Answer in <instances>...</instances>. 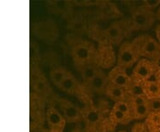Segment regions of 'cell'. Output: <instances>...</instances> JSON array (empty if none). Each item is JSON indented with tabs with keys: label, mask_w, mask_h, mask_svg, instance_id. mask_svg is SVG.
Returning a JSON list of instances; mask_svg holds the SVG:
<instances>
[{
	"label": "cell",
	"mask_w": 160,
	"mask_h": 132,
	"mask_svg": "<svg viewBox=\"0 0 160 132\" xmlns=\"http://www.w3.org/2000/svg\"><path fill=\"white\" fill-rule=\"evenodd\" d=\"M137 47L140 56L158 63L160 59V44L149 35L140 36L132 41Z\"/></svg>",
	"instance_id": "obj_1"
},
{
	"label": "cell",
	"mask_w": 160,
	"mask_h": 132,
	"mask_svg": "<svg viewBox=\"0 0 160 132\" xmlns=\"http://www.w3.org/2000/svg\"><path fill=\"white\" fill-rule=\"evenodd\" d=\"M140 57L139 51L133 42H124L121 44L118 54V66L126 70L133 64H136Z\"/></svg>",
	"instance_id": "obj_2"
},
{
	"label": "cell",
	"mask_w": 160,
	"mask_h": 132,
	"mask_svg": "<svg viewBox=\"0 0 160 132\" xmlns=\"http://www.w3.org/2000/svg\"><path fill=\"white\" fill-rule=\"evenodd\" d=\"M158 63L145 58H142L135 64L132 79L133 82L137 84H142L146 81H149L155 75L158 68Z\"/></svg>",
	"instance_id": "obj_3"
},
{
	"label": "cell",
	"mask_w": 160,
	"mask_h": 132,
	"mask_svg": "<svg viewBox=\"0 0 160 132\" xmlns=\"http://www.w3.org/2000/svg\"><path fill=\"white\" fill-rule=\"evenodd\" d=\"M156 20L157 17L154 11L149 10L142 6L136 9L132 15V28L137 30L149 29L154 25Z\"/></svg>",
	"instance_id": "obj_4"
},
{
	"label": "cell",
	"mask_w": 160,
	"mask_h": 132,
	"mask_svg": "<svg viewBox=\"0 0 160 132\" xmlns=\"http://www.w3.org/2000/svg\"><path fill=\"white\" fill-rule=\"evenodd\" d=\"M71 55L75 63L83 67L92 63L94 55V48L90 43L79 42L73 46Z\"/></svg>",
	"instance_id": "obj_5"
},
{
	"label": "cell",
	"mask_w": 160,
	"mask_h": 132,
	"mask_svg": "<svg viewBox=\"0 0 160 132\" xmlns=\"http://www.w3.org/2000/svg\"><path fill=\"white\" fill-rule=\"evenodd\" d=\"M108 79L110 84L122 87L126 90H128L131 87L133 81L131 76H129L126 72V70L122 69L118 66L115 67L109 71Z\"/></svg>",
	"instance_id": "obj_6"
},
{
	"label": "cell",
	"mask_w": 160,
	"mask_h": 132,
	"mask_svg": "<svg viewBox=\"0 0 160 132\" xmlns=\"http://www.w3.org/2000/svg\"><path fill=\"white\" fill-rule=\"evenodd\" d=\"M46 121L49 128V132H63L67 122L64 116L53 107H50L47 110Z\"/></svg>",
	"instance_id": "obj_7"
},
{
	"label": "cell",
	"mask_w": 160,
	"mask_h": 132,
	"mask_svg": "<svg viewBox=\"0 0 160 132\" xmlns=\"http://www.w3.org/2000/svg\"><path fill=\"white\" fill-rule=\"evenodd\" d=\"M60 107L62 111V115L68 122H76L79 121L81 112L77 105L67 99H62L60 101Z\"/></svg>",
	"instance_id": "obj_8"
},
{
	"label": "cell",
	"mask_w": 160,
	"mask_h": 132,
	"mask_svg": "<svg viewBox=\"0 0 160 132\" xmlns=\"http://www.w3.org/2000/svg\"><path fill=\"white\" fill-rule=\"evenodd\" d=\"M109 79H108V75L105 74V72L102 70L100 69L98 71V73L91 81L86 83V86L88 87V88L91 91L96 92V93H105L106 88L109 85Z\"/></svg>",
	"instance_id": "obj_9"
},
{
	"label": "cell",
	"mask_w": 160,
	"mask_h": 132,
	"mask_svg": "<svg viewBox=\"0 0 160 132\" xmlns=\"http://www.w3.org/2000/svg\"><path fill=\"white\" fill-rule=\"evenodd\" d=\"M107 39L111 44L118 45L124 38V26L121 22H114L110 24L106 31Z\"/></svg>",
	"instance_id": "obj_10"
},
{
	"label": "cell",
	"mask_w": 160,
	"mask_h": 132,
	"mask_svg": "<svg viewBox=\"0 0 160 132\" xmlns=\"http://www.w3.org/2000/svg\"><path fill=\"white\" fill-rule=\"evenodd\" d=\"M142 94L148 100L160 98V82L156 80H149L142 84Z\"/></svg>",
	"instance_id": "obj_11"
},
{
	"label": "cell",
	"mask_w": 160,
	"mask_h": 132,
	"mask_svg": "<svg viewBox=\"0 0 160 132\" xmlns=\"http://www.w3.org/2000/svg\"><path fill=\"white\" fill-rule=\"evenodd\" d=\"M58 87L64 92H67L69 94H75L78 93L80 89V84L73 75L69 73L62 81V83L58 86Z\"/></svg>",
	"instance_id": "obj_12"
},
{
	"label": "cell",
	"mask_w": 160,
	"mask_h": 132,
	"mask_svg": "<svg viewBox=\"0 0 160 132\" xmlns=\"http://www.w3.org/2000/svg\"><path fill=\"white\" fill-rule=\"evenodd\" d=\"M105 94L109 98H111L112 100L116 101V103H117V102H119V101H126V96H127V90L109 83V85L106 88Z\"/></svg>",
	"instance_id": "obj_13"
},
{
	"label": "cell",
	"mask_w": 160,
	"mask_h": 132,
	"mask_svg": "<svg viewBox=\"0 0 160 132\" xmlns=\"http://www.w3.org/2000/svg\"><path fill=\"white\" fill-rule=\"evenodd\" d=\"M84 119L89 126H95L101 121L100 112L93 107H86L84 111Z\"/></svg>",
	"instance_id": "obj_14"
},
{
	"label": "cell",
	"mask_w": 160,
	"mask_h": 132,
	"mask_svg": "<svg viewBox=\"0 0 160 132\" xmlns=\"http://www.w3.org/2000/svg\"><path fill=\"white\" fill-rule=\"evenodd\" d=\"M100 71V69L96 67L95 65H93L92 63L87 64L86 66H83L81 69V77L83 79V81H85L86 83L89 82L97 74L98 71Z\"/></svg>",
	"instance_id": "obj_15"
},
{
	"label": "cell",
	"mask_w": 160,
	"mask_h": 132,
	"mask_svg": "<svg viewBox=\"0 0 160 132\" xmlns=\"http://www.w3.org/2000/svg\"><path fill=\"white\" fill-rule=\"evenodd\" d=\"M69 73V71L62 67H57V68L52 70L51 73H50V78H51L52 83L58 87Z\"/></svg>",
	"instance_id": "obj_16"
},
{
	"label": "cell",
	"mask_w": 160,
	"mask_h": 132,
	"mask_svg": "<svg viewBox=\"0 0 160 132\" xmlns=\"http://www.w3.org/2000/svg\"><path fill=\"white\" fill-rule=\"evenodd\" d=\"M149 114H150V110L148 103L132 108V117L133 119L142 120L144 118H147Z\"/></svg>",
	"instance_id": "obj_17"
},
{
	"label": "cell",
	"mask_w": 160,
	"mask_h": 132,
	"mask_svg": "<svg viewBox=\"0 0 160 132\" xmlns=\"http://www.w3.org/2000/svg\"><path fill=\"white\" fill-rule=\"evenodd\" d=\"M148 98H146L142 93L141 94H132L131 98L128 99V103H130L132 108L136 107L139 105H142L145 103H148Z\"/></svg>",
	"instance_id": "obj_18"
},
{
	"label": "cell",
	"mask_w": 160,
	"mask_h": 132,
	"mask_svg": "<svg viewBox=\"0 0 160 132\" xmlns=\"http://www.w3.org/2000/svg\"><path fill=\"white\" fill-rule=\"evenodd\" d=\"M111 119L118 123H126L127 121L130 120V117L127 116L125 114H123L122 112H120L119 110L113 107L110 113Z\"/></svg>",
	"instance_id": "obj_19"
},
{
	"label": "cell",
	"mask_w": 160,
	"mask_h": 132,
	"mask_svg": "<svg viewBox=\"0 0 160 132\" xmlns=\"http://www.w3.org/2000/svg\"><path fill=\"white\" fill-rule=\"evenodd\" d=\"M115 108L119 110L120 112H122L123 114H125L127 116L131 117L132 116V107L130 103H128V101H119L117 102L114 105Z\"/></svg>",
	"instance_id": "obj_20"
},
{
	"label": "cell",
	"mask_w": 160,
	"mask_h": 132,
	"mask_svg": "<svg viewBox=\"0 0 160 132\" xmlns=\"http://www.w3.org/2000/svg\"><path fill=\"white\" fill-rule=\"evenodd\" d=\"M148 104L150 110V114H160V98L150 99L148 101Z\"/></svg>",
	"instance_id": "obj_21"
},
{
	"label": "cell",
	"mask_w": 160,
	"mask_h": 132,
	"mask_svg": "<svg viewBox=\"0 0 160 132\" xmlns=\"http://www.w3.org/2000/svg\"><path fill=\"white\" fill-rule=\"evenodd\" d=\"M160 6V0H146L143 1V6L149 10L153 11L155 8H158Z\"/></svg>",
	"instance_id": "obj_22"
},
{
	"label": "cell",
	"mask_w": 160,
	"mask_h": 132,
	"mask_svg": "<svg viewBox=\"0 0 160 132\" xmlns=\"http://www.w3.org/2000/svg\"><path fill=\"white\" fill-rule=\"evenodd\" d=\"M35 88L36 90L38 92V93H41V94H44L47 91V88H48V85L46 83V81L44 80H39L36 82V85H35Z\"/></svg>",
	"instance_id": "obj_23"
},
{
	"label": "cell",
	"mask_w": 160,
	"mask_h": 132,
	"mask_svg": "<svg viewBox=\"0 0 160 132\" xmlns=\"http://www.w3.org/2000/svg\"><path fill=\"white\" fill-rule=\"evenodd\" d=\"M156 37H157V40L160 44V23L156 27Z\"/></svg>",
	"instance_id": "obj_24"
},
{
	"label": "cell",
	"mask_w": 160,
	"mask_h": 132,
	"mask_svg": "<svg viewBox=\"0 0 160 132\" xmlns=\"http://www.w3.org/2000/svg\"><path fill=\"white\" fill-rule=\"evenodd\" d=\"M155 80L160 82V65H158V68H157V71L155 72Z\"/></svg>",
	"instance_id": "obj_25"
},
{
	"label": "cell",
	"mask_w": 160,
	"mask_h": 132,
	"mask_svg": "<svg viewBox=\"0 0 160 132\" xmlns=\"http://www.w3.org/2000/svg\"><path fill=\"white\" fill-rule=\"evenodd\" d=\"M156 17H157V20H158L160 22V6L156 12Z\"/></svg>",
	"instance_id": "obj_26"
},
{
	"label": "cell",
	"mask_w": 160,
	"mask_h": 132,
	"mask_svg": "<svg viewBox=\"0 0 160 132\" xmlns=\"http://www.w3.org/2000/svg\"><path fill=\"white\" fill-rule=\"evenodd\" d=\"M35 132H48L46 129H38Z\"/></svg>",
	"instance_id": "obj_27"
}]
</instances>
